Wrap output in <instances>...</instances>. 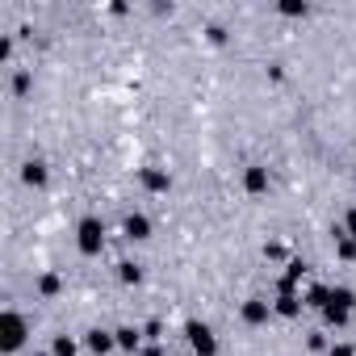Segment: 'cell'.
Returning <instances> with one entry per match:
<instances>
[{
	"label": "cell",
	"instance_id": "cell-1",
	"mask_svg": "<svg viewBox=\"0 0 356 356\" xmlns=\"http://www.w3.org/2000/svg\"><path fill=\"white\" fill-rule=\"evenodd\" d=\"M76 248H80V256H101L105 252V222L97 214L76 222Z\"/></svg>",
	"mask_w": 356,
	"mask_h": 356
},
{
	"label": "cell",
	"instance_id": "cell-2",
	"mask_svg": "<svg viewBox=\"0 0 356 356\" xmlns=\"http://www.w3.org/2000/svg\"><path fill=\"white\" fill-rule=\"evenodd\" d=\"M0 335H5V339H0V348H5L9 356L26 343V335H30V323H26V314H17L13 306H5V314H0Z\"/></svg>",
	"mask_w": 356,
	"mask_h": 356
},
{
	"label": "cell",
	"instance_id": "cell-3",
	"mask_svg": "<svg viewBox=\"0 0 356 356\" xmlns=\"http://www.w3.org/2000/svg\"><path fill=\"white\" fill-rule=\"evenodd\" d=\"M185 339H189L193 356H218V335H214V327H210V323L189 318V323H185Z\"/></svg>",
	"mask_w": 356,
	"mask_h": 356
},
{
	"label": "cell",
	"instance_id": "cell-4",
	"mask_svg": "<svg viewBox=\"0 0 356 356\" xmlns=\"http://www.w3.org/2000/svg\"><path fill=\"white\" fill-rule=\"evenodd\" d=\"M239 318H243V323H248V327H264V323H268V318H273V302H268V298H260V293H256V298H248V302H243V306H239Z\"/></svg>",
	"mask_w": 356,
	"mask_h": 356
},
{
	"label": "cell",
	"instance_id": "cell-5",
	"mask_svg": "<svg viewBox=\"0 0 356 356\" xmlns=\"http://www.w3.org/2000/svg\"><path fill=\"white\" fill-rule=\"evenodd\" d=\"M84 348H88L92 356H109V352L118 348V335L105 331V327H92V331H84Z\"/></svg>",
	"mask_w": 356,
	"mask_h": 356
},
{
	"label": "cell",
	"instance_id": "cell-6",
	"mask_svg": "<svg viewBox=\"0 0 356 356\" xmlns=\"http://www.w3.org/2000/svg\"><path fill=\"white\" fill-rule=\"evenodd\" d=\"M138 185H143L147 193H168V189H172V172H168V168H143V172H138Z\"/></svg>",
	"mask_w": 356,
	"mask_h": 356
},
{
	"label": "cell",
	"instance_id": "cell-7",
	"mask_svg": "<svg viewBox=\"0 0 356 356\" xmlns=\"http://www.w3.org/2000/svg\"><path fill=\"white\" fill-rule=\"evenodd\" d=\"M122 235H126L130 243H147V239H151V218H147V214H126V218H122Z\"/></svg>",
	"mask_w": 356,
	"mask_h": 356
},
{
	"label": "cell",
	"instance_id": "cell-8",
	"mask_svg": "<svg viewBox=\"0 0 356 356\" xmlns=\"http://www.w3.org/2000/svg\"><path fill=\"white\" fill-rule=\"evenodd\" d=\"M243 189H248L252 197L268 193V168H264V163H248V168H243Z\"/></svg>",
	"mask_w": 356,
	"mask_h": 356
},
{
	"label": "cell",
	"instance_id": "cell-9",
	"mask_svg": "<svg viewBox=\"0 0 356 356\" xmlns=\"http://www.w3.org/2000/svg\"><path fill=\"white\" fill-rule=\"evenodd\" d=\"M302 310H306L302 293H277L273 298V314L277 318H302Z\"/></svg>",
	"mask_w": 356,
	"mask_h": 356
},
{
	"label": "cell",
	"instance_id": "cell-10",
	"mask_svg": "<svg viewBox=\"0 0 356 356\" xmlns=\"http://www.w3.org/2000/svg\"><path fill=\"white\" fill-rule=\"evenodd\" d=\"M22 181H26L30 189H47V181H51V168H47L42 159H26V163H22Z\"/></svg>",
	"mask_w": 356,
	"mask_h": 356
},
{
	"label": "cell",
	"instance_id": "cell-11",
	"mask_svg": "<svg viewBox=\"0 0 356 356\" xmlns=\"http://www.w3.org/2000/svg\"><path fill=\"white\" fill-rule=\"evenodd\" d=\"M302 302H306V310H318V314H323V306L331 302V285H323V281H314V285H306V293H302Z\"/></svg>",
	"mask_w": 356,
	"mask_h": 356
},
{
	"label": "cell",
	"instance_id": "cell-12",
	"mask_svg": "<svg viewBox=\"0 0 356 356\" xmlns=\"http://www.w3.org/2000/svg\"><path fill=\"white\" fill-rule=\"evenodd\" d=\"M113 335H118V348L122 352H130V356L143 352V327H118Z\"/></svg>",
	"mask_w": 356,
	"mask_h": 356
},
{
	"label": "cell",
	"instance_id": "cell-13",
	"mask_svg": "<svg viewBox=\"0 0 356 356\" xmlns=\"http://www.w3.org/2000/svg\"><path fill=\"white\" fill-rule=\"evenodd\" d=\"M335 256H339L343 264H352V260H356V239H352L343 227H335Z\"/></svg>",
	"mask_w": 356,
	"mask_h": 356
},
{
	"label": "cell",
	"instance_id": "cell-14",
	"mask_svg": "<svg viewBox=\"0 0 356 356\" xmlns=\"http://www.w3.org/2000/svg\"><path fill=\"white\" fill-rule=\"evenodd\" d=\"M59 293H63V277H59L55 268L42 273V277H38V298H59Z\"/></svg>",
	"mask_w": 356,
	"mask_h": 356
},
{
	"label": "cell",
	"instance_id": "cell-15",
	"mask_svg": "<svg viewBox=\"0 0 356 356\" xmlns=\"http://www.w3.org/2000/svg\"><path fill=\"white\" fill-rule=\"evenodd\" d=\"M331 306L356 314V289H348V285H331Z\"/></svg>",
	"mask_w": 356,
	"mask_h": 356
},
{
	"label": "cell",
	"instance_id": "cell-16",
	"mask_svg": "<svg viewBox=\"0 0 356 356\" xmlns=\"http://www.w3.org/2000/svg\"><path fill=\"white\" fill-rule=\"evenodd\" d=\"M118 281H122V285H138V281H143V264H134V260H118Z\"/></svg>",
	"mask_w": 356,
	"mask_h": 356
},
{
	"label": "cell",
	"instance_id": "cell-17",
	"mask_svg": "<svg viewBox=\"0 0 356 356\" xmlns=\"http://www.w3.org/2000/svg\"><path fill=\"white\" fill-rule=\"evenodd\" d=\"M306 273H310V264L293 256V260L285 264V273H281V281H289V285H302V277H306Z\"/></svg>",
	"mask_w": 356,
	"mask_h": 356
},
{
	"label": "cell",
	"instance_id": "cell-18",
	"mask_svg": "<svg viewBox=\"0 0 356 356\" xmlns=\"http://www.w3.org/2000/svg\"><path fill=\"white\" fill-rule=\"evenodd\" d=\"M323 323H327V327H335V331H339V327H348V323H352V314H348V310H339V306H331V302H327V306H323Z\"/></svg>",
	"mask_w": 356,
	"mask_h": 356
},
{
	"label": "cell",
	"instance_id": "cell-19",
	"mask_svg": "<svg viewBox=\"0 0 356 356\" xmlns=\"http://www.w3.org/2000/svg\"><path fill=\"white\" fill-rule=\"evenodd\" d=\"M51 356H80V343L72 335H55L51 339Z\"/></svg>",
	"mask_w": 356,
	"mask_h": 356
},
{
	"label": "cell",
	"instance_id": "cell-20",
	"mask_svg": "<svg viewBox=\"0 0 356 356\" xmlns=\"http://www.w3.org/2000/svg\"><path fill=\"white\" fill-rule=\"evenodd\" d=\"M30 88H34V76H30L26 67H22V72H13V97H17V101H26V97H30Z\"/></svg>",
	"mask_w": 356,
	"mask_h": 356
},
{
	"label": "cell",
	"instance_id": "cell-21",
	"mask_svg": "<svg viewBox=\"0 0 356 356\" xmlns=\"http://www.w3.org/2000/svg\"><path fill=\"white\" fill-rule=\"evenodd\" d=\"M277 13H281V17H306V13H310V5H306V0H281Z\"/></svg>",
	"mask_w": 356,
	"mask_h": 356
},
{
	"label": "cell",
	"instance_id": "cell-22",
	"mask_svg": "<svg viewBox=\"0 0 356 356\" xmlns=\"http://www.w3.org/2000/svg\"><path fill=\"white\" fill-rule=\"evenodd\" d=\"M206 42H210V47H227V26L210 22V26H206Z\"/></svg>",
	"mask_w": 356,
	"mask_h": 356
},
{
	"label": "cell",
	"instance_id": "cell-23",
	"mask_svg": "<svg viewBox=\"0 0 356 356\" xmlns=\"http://www.w3.org/2000/svg\"><path fill=\"white\" fill-rule=\"evenodd\" d=\"M143 339H147V343H159V339H163V323H159V318H147V323H143Z\"/></svg>",
	"mask_w": 356,
	"mask_h": 356
},
{
	"label": "cell",
	"instance_id": "cell-24",
	"mask_svg": "<svg viewBox=\"0 0 356 356\" xmlns=\"http://www.w3.org/2000/svg\"><path fill=\"white\" fill-rule=\"evenodd\" d=\"M264 260H273V264H289V252H285V243H264Z\"/></svg>",
	"mask_w": 356,
	"mask_h": 356
},
{
	"label": "cell",
	"instance_id": "cell-25",
	"mask_svg": "<svg viewBox=\"0 0 356 356\" xmlns=\"http://www.w3.org/2000/svg\"><path fill=\"white\" fill-rule=\"evenodd\" d=\"M306 348H310V352H327L331 343H327V335H323V331H310V335H306Z\"/></svg>",
	"mask_w": 356,
	"mask_h": 356
},
{
	"label": "cell",
	"instance_id": "cell-26",
	"mask_svg": "<svg viewBox=\"0 0 356 356\" xmlns=\"http://www.w3.org/2000/svg\"><path fill=\"white\" fill-rule=\"evenodd\" d=\"M327 356H356V348L339 339V343H331V348H327Z\"/></svg>",
	"mask_w": 356,
	"mask_h": 356
},
{
	"label": "cell",
	"instance_id": "cell-27",
	"mask_svg": "<svg viewBox=\"0 0 356 356\" xmlns=\"http://www.w3.org/2000/svg\"><path fill=\"white\" fill-rule=\"evenodd\" d=\"M13 59V38H0V63Z\"/></svg>",
	"mask_w": 356,
	"mask_h": 356
},
{
	"label": "cell",
	"instance_id": "cell-28",
	"mask_svg": "<svg viewBox=\"0 0 356 356\" xmlns=\"http://www.w3.org/2000/svg\"><path fill=\"white\" fill-rule=\"evenodd\" d=\"M343 231H348V235H352V239H356V206H352V210H348V214H343Z\"/></svg>",
	"mask_w": 356,
	"mask_h": 356
},
{
	"label": "cell",
	"instance_id": "cell-29",
	"mask_svg": "<svg viewBox=\"0 0 356 356\" xmlns=\"http://www.w3.org/2000/svg\"><path fill=\"white\" fill-rule=\"evenodd\" d=\"M268 80L281 84V80H285V63H268Z\"/></svg>",
	"mask_w": 356,
	"mask_h": 356
},
{
	"label": "cell",
	"instance_id": "cell-30",
	"mask_svg": "<svg viewBox=\"0 0 356 356\" xmlns=\"http://www.w3.org/2000/svg\"><path fill=\"white\" fill-rule=\"evenodd\" d=\"M138 356H163V348H159V343H143V352H138Z\"/></svg>",
	"mask_w": 356,
	"mask_h": 356
},
{
	"label": "cell",
	"instance_id": "cell-31",
	"mask_svg": "<svg viewBox=\"0 0 356 356\" xmlns=\"http://www.w3.org/2000/svg\"><path fill=\"white\" fill-rule=\"evenodd\" d=\"M30 356H51V352H30Z\"/></svg>",
	"mask_w": 356,
	"mask_h": 356
}]
</instances>
